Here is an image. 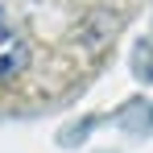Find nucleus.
<instances>
[{
	"mask_svg": "<svg viewBox=\"0 0 153 153\" xmlns=\"http://www.w3.org/2000/svg\"><path fill=\"white\" fill-rule=\"evenodd\" d=\"M25 66H29V42L8 25V21H0V83L21 79Z\"/></svg>",
	"mask_w": 153,
	"mask_h": 153,
	"instance_id": "1",
	"label": "nucleus"
}]
</instances>
